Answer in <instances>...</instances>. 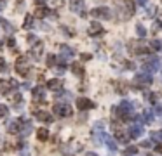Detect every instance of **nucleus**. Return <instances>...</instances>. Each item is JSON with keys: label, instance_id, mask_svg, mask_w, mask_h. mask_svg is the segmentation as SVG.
<instances>
[{"label": "nucleus", "instance_id": "nucleus-31", "mask_svg": "<svg viewBox=\"0 0 162 156\" xmlns=\"http://www.w3.org/2000/svg\"><path fill=\"white\" fill-rule=\"evenodd\" d=\"M136 153H138V148H134V146H131V148L124 149V156H134Z\"/></svg>", "mask_w": 162, "mask_h": 156}, {"label": "nucleus", "instance_id": "nucleus-32", "mask_svg": "<svg viewBox=\"0 0 162 156\" xmlns=\"http://www.w3.org/2000/svg\"><path fill=\"white\" fill-rule=\"evenodd\" d=\"M9 115V108L5 104H0V118H5Z\"/></svg>", "mask_w": 162, "mask_h": 156}, {"label": "nucleus", "instance_id": "nucleus-33", "mask_svg": "<svg viewBox=\"0 0 162 156\" xmlns=\"http://www.w3.org/2000/svg\"><path fill=\"white\" fill-rule=\"evenodd\" d=\"M150 47L154 49V50H160V49H162V42H159V40H152Z\"/></svg>", "mask_w": 162, "mask_h": 156}, {"label": "nucleus", "instance_id": "nucleus-17", "mask_svg": "<svg viewBox=\"0 0 162 156\" xmlns=\"http://www.w3.org/2000/svg\"><path fill=\"white\" fill-rule=\"evenodd\" d=\"M129 137H131V135L124 134L122 130H115V135H113V139H115V141H117V142H122V144H127Z\"/></svg>", "mask_w": 162, "mask_h": 156}, {"label": "nucleus", "instance_id": "nucleus-5", "mask_svg": "<svg viewBox=\"0 0 162 156\" xmlns=\"http://www.w3.org/2000/svg\"><path fill=\"white\" fill-rule=\"evenodd\" d=\"M70 11H73L75 14L79 16H86V4L84 0H70Z\"/></svg>", "mask_w": 162, "mask_h": 156}, {"label": "nucleus", "instance_id": "nucleus-14", "mask_svg": "<svg viewBox=\"0 0 162 156\" xmlns=\"http://www.w3.org/2000/svg\"><path fill=\"white\" fill-rule=\"evenodd\" d=\"M35 118L38 120V122H44V123H53V116L49 115L47 111H35Z\"/></svg>", "mask_w": 162, "mask_h": 156}, {"label": "nucleus", "instance_id": "nucleus-39", "mask_svg": "<svg viewBox=\"0 0 162 156\" xmlns=\"http://www.w3.org/2000/svg\"><path fill=\"white\" fill-rule=\"evenodd\" d=\"M80 57H82V61H89L91 59V54H82Z\"/></svg>", "mask_w": 162, "mask_h": 156}, {"label": "nucleus", "instance_id": "nucleus-34", "mask_svg": "<svg viewBox=\"0 0 162 156\" xmlns=\"http://www.w3.org/2000/svg\"><path fill=\"white\" fill-rule=\"evenodd\" d=\"M0 71H7V63L4 57H0Z\"/></svg>", "mask_w": 162, "mask_h": 156}, {"label": "nucleus", "instance_id": "nucleus-30", "mask_svg": "<svg viewBox=\"0 0 162 156\" xmlns=\"http://www.w3.org/2000/svg\"><path fill=\"white\" fill-rule=\"evenodd\" d=\"M152 139H154L155 142H162V130H155V132H152Z\"/></svg>", "mask_w": 162, "mask_h": 156}, {"label": "nucleus", "instance_id": "nucleus-42", "mask_svg": "<svg viewBox=\"0 0 162 156\" xmlns=\"http://www.w3.org/2000/svg\"><path fill=\"white\" fill-rule=\"evenodd\" d=\"M4 7H5V2H4V0H0V11H2Z\"/></svg>", "mask_w": 162, "mask_h": 156}, {"label": "nucleus", "instance_id": "nucleus-16", "mask_svg": "<svg viewBox=\"0 0 162 156\" xmlns=\"http://www.w3.org/2000/svg\"><path fill=\"white\" fill-rule=\"evenodd\" d=\"M44 87H35L33 90H31V97H33V101H44Z\"/></svg>", "mask_w": 162, "mask_h": 156}, {"label": "nucleus", "instance_id": "nucleus-13", "mask_svg": "<svg viewBox=\"0 0 162 156\" xmlns=\"http://www.w3.org/2000/svg\"><path fill=\"white\" fill-rule=\"evenodd\" d=\"M87 33H89L91 37H98V35H101L103 33V24H99V23H91Z\"/></svg>", "mask_w": 162, "mask_h": 156}, {"label": "nucleus", "instance_id": "nucleus-21", "mask_svg": "<svg viewBox=\"0 0 162 156\" xmlns=\"http://www.w3.org/2000/svg\"><path fill=\"white\" fill-rule=\"evenodd\" d=\"M31 26H33V16H31V14H26V18H25V24H23V28H26V30H30Z\"/></svg>", "mask_w": 162, "mask_h": 156}, {"label": "nucleus", "instance_id": "nucleus-3", "mask_svg": "<svg viewBox=\"0 0 162 156\" xmlns=\"http://www.w3.org/2000/svg\"><path fill=\"white\" fill-rule=\"evenodd\" d=\"M129 49L132 50V54H136V56H147L148 52H150V49L145 45V42L143 40H136V42H131L129 44Z\"/></svg>", "mask_w": 162, "mask_h": 156}, {"label": "nucleus", "instance_id": "nucleus-25", "mask_svg": "<svg viewBox=\"0 0 162 156\" xmlns=\"http://www.w3.org/2000/svg\"><path fill=\"white\" fill-rule=\"evenodd\" d=\"M47 14H49V9H47V7H38L37 12H35V16H37V18H45Z\"/></svg>", "mask_w": 162, "mask_h": 156}, {"label": "nucleus", "instance_id": "nucleus-10", "mask_svg": "<svg viewBox=\"0 0 162 156\" xmlns=\"http://www.w3.org/2000/svg\"><path fill=\"white\" fill-rule=\"evenodd\" d=\"M18 87V82L16 80H7V82H2V85H0V94L2 96H9L11 94L12 89H16Z\"/></svg>", "mask_w": 162, "mask_h": 156}, {"label": "nucleus", "instance_id": "nucleus-45", "mask_svg": "<svg viewBox=\"0 0 162 156\" xmlns=\"http://www.w3.org/2000/svg\"><path fill=\"white\" fill-rule=\"evenodd\" d=\"M0 85H2V78H0Z\"/></svg>", "mask_w": 162, "mask_h": 156}, {"label": "nucleus", "instance_id": "nucleus-7", "mask_svg": "<svg viewBox=\"0 0 162 156\" xmlns=\"http://www.w3.org/2000/svg\"><path fill=\"white\" fill-rule=\"evenodd\" d=\"M129 135H131V139H138V137L143 135V125H141V122L138 118H136L134 125L129 127Z\"/></svg>", "mask_w": 162, "mask_h": 156}, {"label": "nucleus", "instance_id": "nucleus-44", "mask_svg": "<svg viewBox=\"0 0 162 156\" xmlns=\"http://www.w3.org/2000/svg\"><path fill=\"white\" fill-rule=\"evenodd\" d=\"M87 156H98V154H94V153H87Z\"/></svg>", "mask_w": 162, "mask_h": 156}, {"label": "nucleus", "instance_id": "nucleus-18", "mask_svg": "<svg viewBox=\"0 0 162 156\" xmlns=\"http://www.w3.org/2000/svg\"><path fill=\"white\" fill-rule=\"evenodd\" d=\"M72 73L82 78L84 75H86V70H84V66H80L79 63H73V64H72Z\"/></svg>", "mask_w": 162, "mask_h": 156}, {"label": "nucleus", "instance_id": "nucleus-2", "mask_svg": "<svg viewBox=\"0 0 162 156\" xmlns=\"http://www.w3.org/2000/svg\"><path fill=\"white\" fill-rule=\"evenodd\" d=\"M53 111H54V115L59 116V118H66V116H72L73 109L70 108L68 104H64V102H56L54 104V108H53Z\"/></svg>", "mask_w": 162, "mask_h": 156}, {"label": "nucleus", "instance_id": "nucleus-24", "mask_svg": "<svg viewBox=\"0 0 162 156\" xmlns=\"http://www.w3.org/2000/svg\"><path fill=\"white\" fill-rule=\"evenodd\" d=\"M143 120H145V123H152V122H154V115H152L150 109H145V111H143Z\"/></svg>", "mask_w": 162, "mask_h": 156}, {"label": "nucleus", "instance_id": "nucleus-6", "mask_svg": "<svg viewBox=\"0 0 162 156\" xmlns=\"http://www.w3.org/2000/svg\"><path fill=\"white\" fill-rule=\"evenodd\" d=\"M91 16L92 18H98V19H110L112 18V12H110L108 7H96L91 11Z\"/></svg>", "mask_w": 162, "mask_h": 156}, {"label": "nucleus", "instance_id": "nucleus-40", "mask_svg": "<svg viewBox=\"0 0 162 156\" xmlns=\"http://www.w3.org/2000/svg\"><path fill=\"white\" fill-rule=\"evenodd\" d=\"M14 44H16L14 38H9V40H7V45H9V47H14Z\"/></svg>", "mask_w": 162, "mask_h": 156}, {"label": "nucleus", "instance_id": "nucleus-35", "mask_svg": "<svg viewBox=\"0 0 162 156\" xmlns=\"http://www.w3.org/2000/svg\"><path fill=\"white\" fill-rule=\"evenodd\" d=\"M126 68H127V70H134V63H131V61H126Z\"/></svg>", "mask_w": 162, "mask_h": 156}, {"label": "nucleus", "instance_id": "nucleus-20", "mask_svg": "<svg viewBox=\"0 0 162 156\" xmlns=\"http://www.w3.org/2000/svg\"><path fill=\"white\" fill-rule=\"evenodd\" d=\"M61 56H63V59L72 57V56H73V49L68 47V45H61Z\"/></svg>", "mask_w": 162, "mask_h": 156}, {"label": "nucleus", "instance_id": "nucleus-26", "mask_svg": "<svg viewBox=\"0 0 162 156\" xmlns=\"http://www.w3.org/2000/svg\"><path fill=\"white\" fill-rule=\"evenodd\" d=\"M132 106H134V102H129V101H122V104H120V108L126 109L127 113H132Z\"/></svg>", "mask_w": 162, "mask_h": 156}, {"label": "nucleus", "instance_id": "nucleus-27", "mask_svg": "<svg viewBox=\"0 0 162 156\" xmlns=\"http://www.w3.org/2000/svg\"><path fill=\"white\" fill-rule=\"evenodd\" d=\"M9 101H11V102H14V104H19L23 101V96H21V94H14V96H12V94H9Z\"/></svg>", "mask_w": 162, "mask_h": 156}, {"label": "nucleus", "instance_id": "nucleus-19", "mask_svg": "<svg viewBox=\"0 0 162 156\" xmlns=\"http://www.w3.org/2000/svg\"><path fill=\"white\" fill-rule=\"evenodd\" d=\"M37 137H38V141H47V139H49V130L45 128V127L38 128L37 130Z\"/></svg>", "mask_w": 162, "mask_h": 156}, {"label": "nucleus", "instance_id": "nucleus-37", "mask_svg": "<svg viewBox=\"0 0 162 156\" xmlns=\"http://www.w3.org/2000/svg\"><path fill=\"white\" fill-rule=\"evenodd\" d=\"M155 151L162 154V142H157V146H155Z\"/></svg>", "mask_w": 162, "mask_h": 156}, {"label": "nucleus", "instance_id": "nucleus-23", "mask_svg": "<svg viewBox=\"0 0 162 156\" xmlns=\"http://www.w3.org/2000/svg\"><path fill=\"white\" fill-rule=\"evenodd\" d=\"M143 96L147 97L150 102H157V99H159V94H157V92H145Z\"/></svg>", "mask_w": 162, "mask_h": 156}, {"label": "nucleus", "instance_id": "nucleus-12", "mask_svg": "<svg viewBox=\"0 0 162 156\" xmlns=\"http://www.w3.org/2000/svg\"><path fill=\"white\" fill-rule=\"evenodd\" d=\"M75 104H77V108L82 109V111H86V109H92V108H94V102H92V101H89L87 97H79Z\"/></svg>", "mask_w": 162, "mask_h": 156}, {"label": "nucleus", "instance_id": "nucleus-4", "mask_svg": "<svg viewBox=\"0 0 162 156\" xmlns=\"http://www.w3.org/2000/svg\"><path fill=\"white\" fill-rule=\"evenodd\" d=\"M16 71L19 73V76H28L30 75V66H28V61L25 56H19L16 61Z\"/></svg>", "mask_w": 162, "mask_h": 156}, {"label": "nucleus", "instance_id": "nucleus-28", "mask_svg": "<svg viewBox=\"0 0 162 156\" xmlns=\"http://www.w3.org/2000/svg\"><path fill=\"white\" fill-rule=\"evenodd\" d=\"M136 33H138V37H140V38H145V37H147V30H145L141 24H136Z\"/></svg>", "mask_w": 162, "mask_h": 156}, {"label": "nucleus", "instance_id": "nucleus-8", "mask_svg": "<svg viewBox=\"0 0 162 156\" xmlns=\"http://www.w3.org/2000/svg\"><path fill=\"white\" fill-rule=\"evenodd\" d=\"M23 125H25V120H21V118H16V120H12V122L9 123V127H7L9 134H21Z\"/></svg>", "mask_w": 162, "mask_h": 156}, {"label": "nucleus", "instance_id": "nucleus-22", "mask_svg": "<svg viewBox=\"0 0 162 156\" xmlns=\"http://www.w3.org/2000/svg\"><path fill=\"white\" fill-rule=\"evenodd\" d=\"M115 89H117L119 94H126V92H127V83L119 82V83H115Z\"/></svg>", "mask_w": 162, "mask_h": 156}, {"label": "nucleus", "instance_id": "nucleus-1", "mask_svg": "<svg viewBox=\"0 0 162 156\" xmlns=\"http://www.w3.org/2000/svg\"><path fill=\"white\" fill-rule=\"evenodd\" d=\"M154 83V78H152L150 73H147V71H143V73H138L134 76V87H140V89H143V87H148Z\"/></svg>", "mask_w": 162, "mask_h": 156}, {"label": "nucleus", "instance_id": "nucleus-43", "mask_svg": "<svg viewBox=\"0 0 162 156\" xmlns=\"http://www.w3.org/2000/svg\"><path fill=\"white\" fill-rule=\"evenodd\" d=\"M138 4H140V5H147V0H138Z\"/></svg>", "mask_w": 162, "mask_h": 156}, {"label": "nucleus", "instance_id": "nucleus-38", "mask_svg": "<svg viewBox=\"0 0 162 156\" xmlns=\"http://www.w3.org/2000/svg\"><path fill=\"white\" fill-rule=\"evenodd\" d=\"M160 24H162L160 21H157V23H155V24H154V33H155V31H157V30H160Z\"/></svg>", "mask_w": 162, "mask_h": 156}, {"label": "nucleus", "instance_id": "nucleus-15", "mask_svg": "<svg viewBox=\"0 0 162 156\" xmlns=\"http://www.w3.org/2000/svg\"><path fill=\"white\" fill-rule=\"evenodd\" d=\"M61 87H63V80H59V78H53V80L47 82V89L49 90H59Z\"/></svg>", "mask_w": 162, "mask_h": 156}, {"label": "nucleus", "instance_id": "nucleus-9", "mask_svg": "<svg viewBox=\"0 0 162 156\" xmlns=\"http://www.w3.org/2000/svg\"><path fill=\"white\" fill-rule=\"evenodd\" d=\"M159 64H160V59H159V57H150V59L143 64V70L147 71V73H154V71L159 70Z\"/></svg>", "mask_w": 162, "mask_h": 156}, {"label": "nucleus", "instance_id": "nucleus-41", "mask_svg": "<svg viewBox=\"0 0 162 156\" xmlns=\"http://www.w3.org/2000/svg\"><path fill=\"white\" fill-rule=\"evenodd\" d=\"M141 148H150V141H143L141 142Z\"/></svg>", "mask_w": 162, "mask_h": 156}, {"label": "nucleus", "instance_id": "nucleus-36", "mask_svg": "<svg viewBox=\"0 0 162 156\" xmlns=\"http://www.w3.org/2000/svg\"><path fill=\"white\" fill-rule=\"evenodd\" d=\"M35 5H37V7H44V5H45V0H35Z\"/></svg>", "mask_w": 162, "mask_h": 156}, {"label": "nucleus", "instance_id": "nucleus-11", "mask_svg": "<svg viewBox=\"0 0 162 156\" xmlns=\"http://www.w3.org/2000/svg\"><path fill=\"white\" fill-rule=\"evenodd\" d=\"M42 52H44V44H42V42H35L33 44V47H31V50H30V56L33 57L35 61H38L42 57Z\"/></svg>", "mask_w": 162, "mask_h": 156}, {"label": "nucleus", "instance_id": "nucleus-29", "mask_svg": "<svg viewBox=\"0 0 162 156\" xmlns=\"http://www.w3.org/2000/svg\"><path fill=\"white\" fill-rule=\"evenodd\" d=\"M56 66V56L54 54H49L47 56V68H54Z\"/></svg>", "mask_w": 162, "mask_h": 156}]
</instances>
